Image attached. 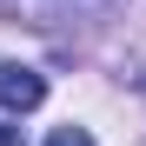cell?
<instances>
[{
    "instance_id": "obj_1",
    "label": "cell",
    "mask_w": 146,
    "mask_h": 146,
    "mask_svg": "<svg viewBox=\"0 0 146 146\" xmlns=\"http://www.w3.org/2000/svg\"><path fill=\"white\" fill-rule=\"evenodd\" d=\"M40 100H46V80L33 66H0V106L7 113H33Z\"/></svg>"
},
{
    "instance_id": "obj_2",
    "label": "cell",
    "mask_w": 146,
    "mask_h": 146,
    "mask_svg": "<svg viewBox=\"0 0 146 146\" xmlns=\"http://www.w3.org/2000/svg\"><path fill=\"white\" fill-rule=\"evenodd\" d=\"M100 7H113V0H40V7H33V20L46 27V20H66V13H100Z\"/></svg>"
},
{
    "instance_id": "obj_3",
    "label": "cell",
    "mask_w": 146,
    "mask_h": 146,
    "mask_svg": "<svg viewBox=\"0 0 146 146\" xmlns=\"http://www.w3.org/2000/svg\"><path fill=\"white\" fill-rule=\"evenodd\" d=\"M46 146H93V133H86V126H53Z\"/></svg>"
},
{
    "instance_id": "obj_4",
    "label": "cell",
    "mask_w": 146,
    "mask_h": 146,
    "mask_svg": "<svg viewBox=\"0 0 146 146\" xmlns=\"http://www.w3.org/2000/svg\"><path fill=\"white\" fill-rule=\"evenodd\" d=\"M0 146H20V126H0Z\"/></svg>"
}]
</instances>
